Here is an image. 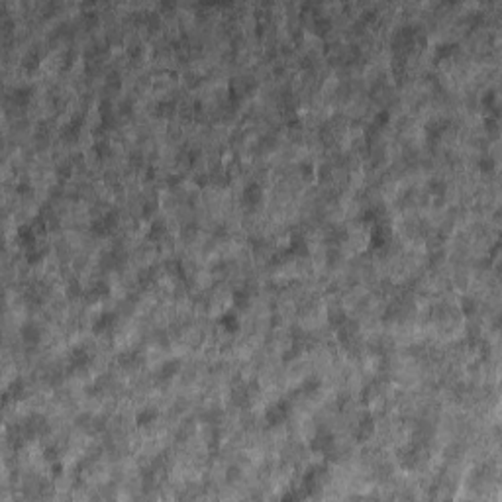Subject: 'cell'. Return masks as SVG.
<instances>
[{
	"instance_id": "obj_27",
	"label": "cell",
	"mask_w": 502,
	"mask_h": 502,
	"mask_svg": "<svg viewBox=\"0 0 502 502\" xmlns=\"http://www.w3.org/2000/svg\"><path fill=\"white\" fill-rule=\"evenodd\" d=\"M43 257H45V249H43V247H37L35 243L30 245V247H26V261H28L30 265L39 263Z\"/></svg>"
},
{
	"instance_id": "obj_24",
	"label": "cell",
	"mask_w": 502,
	"mask_h": 502,
	"mask_svg": "<svg viewBox=\"0 0 502 502\" xmlns=\"http://www.w3.org/2000/svg\"><path fill=\"white\" fill-rule=\"evenodd\" d=\"M32 93H33V88H30V86H20V88H16V90L12 93V102H14L16 106H26V104L32 100Z\"/></svg>"
},
{
	"instance_id": "obj_39",
	"label": "cell",
	"mask_w": 502,
	"mask_h": 502,
	"mask_svg": "<svg viewBox=\"0 0 502 502\" xmlns=\"http://www.w3.org/2000/svg\"><path fill=\"white\" fill-rule=\"evenodd\" d=\"M43 457H45V461H49V463L59 461V449L55 445H49V447L43 449Z\"/></svg>"
},
{
	"instance_id": "obj_36",
	"label": "cell",
	"mask_w": 502,
	"mask_h": 502,
	"mask_svg": "<svg viewBox=\"0 0 502 502\" xmlns=\"http://www.w3.org/2000/svg\"><path fill=\"white\" fill-rule=\"evenodd\" d=\"M93 151L97 153L100 159H104L106 155H110V146H108L106 142H97V144L93 146Z\"/></svg>"
},
{
	"instance_id": "obj_33",
	"label": "cell",
	"mask_w": 502,
	"mask_h": 502,
	"mask_svg": "<svg viewBox=\"0 0 502 502\" xmlns=\"http://www.w3.org/2000/svg\"><path fill=\"white\" fill-rule=\"evenodd\" d=\"M65 292H67V296H69V298H79V296L82 294V287L79 285V281H77V279H71V281H69V285H67Z\"/></svg>"
},
{
	"instance_id": "obj_32",
	"label": "cell",
	"mask_w": 502,
	"mask_h": 502,
	"mask_svg": "<svg viewBox=\"0 0 502 502\" xmlns=\"http://www.w3.org/2000/svg\"><path fill=\"white\" fill-rule=\"evenodd\" d=\"M461 312H463L465 316H473V314L477 312V300L471 298V296H463V298H461Z\"/></svg>"
},
{
	"instance_id": "obj_41",
	"label": "cell",
	"mask_w": 502,
	"mask_h": 502,
	"mask_svg": "<svg viewBox=\"0 0 502 502\" xmlns=\"http://www.w3.org/2000/svg\"><path fill=\"white\" fill-rule=\"evenodd\" d=\"M298 169H300V175H302L304 178H314V175H316V173H314V165H312V163H300V165H298Z\"/></svg>"
},
{
	"instance_id": "obj_18",
	"label": "cell",
	"mask_w": 502,
	"mask_h": 502,
	"mask_svg": "<svg viewBox=\"0 0 502 502\" xmlns=\"http://www.w3.org/2000/svg\"><path fill=\"white\" fill-rule=\"evenodd\" d=\"M289 249H291L292 255H300V257H308V242L304 240V236H300V234H296V236H292L291 238V245H289Z\"/></svg>"
},
{
	"instance_id": "obj_19",
	"label": "cell",
	"mask_w": 502,
	"mask_h": 502,
	"mask_svg": "<svg viewBox=\"0 0 502 502\" xmlns=\"http://www.w3.org/2000/svg\"><path fill=\"white\" fill-rule=\"evenodd\" d=\"M178 371H180V361H178V359H169V361L163 363L161 369H159V379H161V381H169V379H173Z\"/></svg>"
},
{
	"instance_id": "obj_48",
	"label": "cell",
	"mask_w": 502,
	"mask_h": 502,
	"mask_svg": "<svg viewBox=\"0 0 502 502\" xmlns=\"http://www.w3.org/2000/svg\"><path fill=\"white\" fill-rule=\"evenodd\" d=\"M182 180V177H178V175H175V177H169L167 178V182H169V187H177L178 182Z\"/></svg>"
},
{
	"instance_id": "obj_14",
	"label": "cell",
	"mask_w": 502,
	"mask_h": 502,
	"mask_svg": "<svg viewBox=\"0 0 502 502\" xmlns=\"http://www.w3.org/2000/svg\"><path fill=\"white\" fill-rule=\"evenodd\" d=\"M108 294H110V287H108L104 281H98V283H95L90 289H86V291H84V296H86V300H88V302L102 300V298H106Z\"/></svg>"
},
{
	"instance_id": "obj_25",
	"label": "cell",
	"mask_w": 502,
	"mask_h": 502,
	"mask_svg": "<svg viewBox=\"0 0 502 502\" xmlns=\"http://www.w3.org/2000/svg\"><path fill=\"white\" fill-rule=\"evenodd\" d=\"M165 234H167V224H165L163 220H153V222H151V226H149V232H147L149 240L157 242V240L165 238Z\"/></svg>"
},
{
	"instance_id": "obj_40",
	"label": "cell",
	"mask_w": 502,
	"mask_h": 502,
	"mask_svg": "<svg viewBox=\"0 0 502 502\" xmlns=\"http://www.w3.org/2000/svg\"><path fill=\"white\" fill-rule=\"evenodd\" d=\"M157 210V202L155 200H147L146 204H144V208H142V216L144 218H151L153 214Z\"/></svg>"
},
{
	"instance_id": "obj_35",
	"label": "cell",
	"mask_w": 502,
	"mask_h": 502,
	"mask_svg": "<svg viewBox=\"0 0 502 502\" xmlns=\"http://www.w3.org/2000/svg\"><path fill=\"white\" fill-rule=\"evenodd\" d=\"M479 167H481V171H483V173H492V171L496 169V161H494L492 157L485 155V157H481V161H479Z\"/></svg>"
},
{
	"instance_id": "obj_7",
	"label": "cell",
	"mask_w": 502,
	"mask_h": 502,
	"mask_svg": "<svg viewBox=\"0 0 502 502\" xmlns=\"http://www.w3.org/2000/svg\"><path fill=\"white\" fill-rule=\"evenodd\" d=\"M144 363V353L140 349H128L118 355V365L124 369H138Z\"/></svg>"
},
{
	"instance_id": "obj_43",
	"label": "cell",
	"mask_w": 502,
	"mask_h": 502,
	"mask_svg": "<svg viewBox=\"0 0 502 502\" xmlns=\"http://www.w3.org/2000/svg\"><path fill=\"white\" fill-rule=\"evenodd\" d=\"M494 102H496V95H494V90H488V93H485V97H483V104H485L486 108H492V110H494Z\"/></svg>"
},
{
	"instance_id": "obj_38",
	"label": "cell",
	"mask_w": 502,
	"mask_h": 502,
	"mask_svg": "<svg viewBox=\"0 0 502 502\" xmlns=\"http://www.w3.org/2000/svg\"><path fill=\"white\" fill-rule=\"evenodd\" d=\"M16 195H20V196H28V195H32V185L28 182V180H20V182H16Z\"/></svg>"
},
{
	"instance_id": "obj_2",
	"label": "cell",
	"mask_w": 502,
	"mask_h": 502,
	"mask_svg": "<svg viewBox=\"0 0 502 502\" xmlns=\"http://www.w3.org/2000/svg\"><path fill=\"white\" fill-rule=\"evenodd\" d=\"M20 430L24 432V436L26 437H39V436H45L49 432V424H48V418L43 416V414H30L24 424L20 426Z\"/></svg>"
},
{
	"instance_id": "obj_12",
	"label": "cell",
	"mask_w": 502,
	"mask_h": 502,
	"mask_svg": "<svg viewBox=\"0 0 502 502\" xmlns=\"http://www.w3.org/2000/svg\"><path fill=\"white\" fill-rule=\"evenodd\" d=\"M243 202L249 204V206H257L261 200H263V189H261L257 182H249L245 189H243Z\"/></svg>"
},
{
	"instance_id": "obj_45",
	"label": "cell",
	"mask_w": 502,
	"mask_h": 502,
	"mask_svg": "<svg viewBox=\"0 0 502 502\" xmlns=\"http://www.w3.org/2000/svg\"><path fill=\"white\" fill-rule=\"evenodd\" d=\"M61 473H63V463L61 461H53L51 463V475L53 477H61Z\"/></svg>"
},
{
	"instance_id": "obj_37",
	"label": "cell",
	"mask_w": 502,
	"mask_h": 502,
	"mask_svg": "<svg viewBox=\"0 0 502 502\" xmlns=\"http://www.w3.org/2000/svg\"><path fill=\"white\" fill-rule=\"evenodd\" d=\"M153 281H155V271H153V269H144V271L140 273V285L147 287V285H151Z\"/></svg>"
},
{
	"instance_id": "obj_15",
	"label": "cell",
	"mask_w": 502,
	"mask_h": 502,
	"mask_svg": "<svg viewBox=\"0 0 502 502\" xmlns=\"http://www.w3.org/2000/svg\"><path fill=\"white\" fill-rule=\"evenodd\" d=\"M16 238L20 245H24V247H30L35 243V230H33L32 224H22V226L16 230Z\"/></svg>"
},
{
	"instance_id": "obj_44",
	"label": "cell",
	"mask_w": 502,
	"mask_h": 502,
	"mask_svg": "<svg viewBox=\"0 0 502 502\" xmlns=\"http://www.w3.org/2000/svg\"><path fill=\"white\" fill-rule=\"evenodd\" d=\"M485 128H486V131H496L498 130V120H496V116H488V118H486Z\"/></svg>"
},
{
	"instance_id": "obj_21",
	"label": "cell",
	"mask_w": 502,
	"mask_h": 502,
	"mask_svg": "<svg viewBox=\"0 0 502 502\" xmlns=\"http://www.w3.org/2000/svg\"><path fill=\"white\" fill-rule=\"evenodd\" d=\"M232 300H234L236 310H247L249 304H251V294H249L247 289H236L234 294H232Z\"/></svg>"
},
{
	"instance_id": "obj_23",
	"label": "cell",
	"mask_w": 502,
	"mask_h": 502,
	"mask_svg": "<svg viewBox=\"0 0 502 502\" xmlns=\"http://www.w3.org/2000/svg\"><path fill=\"white\" fill-rule=\"evenodd\" d=\"M39 61H41V53H39V49H30L26 55H24V59H22V67L26 69V71H35L37 67H39Z\"/></svg>"
},
{
	"instance_id": "obj_47",
	"label": "cell",
	"mask_w": 502,
	"mask_h": 502,
	"mask_svg": "<svg viewBox=\"0 0 502 502\" xmlns=\"http://www.w3.org/2000/svg\"><path fill=\"white\" fill-rule=\"evenodd\" d=\"M234 477H236V479L240 477V469H238V467H230V473H227V481H234Z\"/></svg>"
},
{
	"instance_id": "obj_3",
	"label": "cell",
	"mask_w": 502,
	"mask_h": 502,
	"mask_svg": "<svg viewBox=\"0 0 502 502\" xmlns=\"http://www.w3.org/2000/svg\"><path fill=\"white\" fill-rule=\"evenodd\" d=\"M334 445H336L334 434H332L328 428H324V426H320V428L316 430V434L312 436V439H310V449H312L314 453H326V451H330Z\"/></svg>"
},
{
	"instance_id": "obj_8",
	"label": "cell",
	"mask_w": 502,
	"mask_h": 502,
	"mask_svg": "<svg viewBox=\"0 0 502 502\" xmlns=\"http://www.w3.org/2000/svg\"><path fill=\"white\" fill-rule=\"evenodd\" d=\"M389 243V227L385 224H375L371 230V240H369V247L371 249H383Z\"/></svg>"
},
{
	"instance_id": "obj_46",
	"label": "cell",
	"mask_w": 502,
	"mask_h": 502,
	"mask_svg": "<svg viewBox=\"0 0 502 502\" xmlns=\"http://www.w3.org/2000/svg\"><path fill=\"white\" fill-rule=\"evenodd\" d=\"M347 402H349V396L347 394H340L338 396V410H343V406H347Z\"/></svg>"
},
{
	"instance_id": "obj_11",
	"label": "cell",
	"mask_w": 502,
	"mask_h": 502,
	"mask_svg": "<svg viewBox=\"0 0 502 502\" xmlns=\"http://www.w3.org/2000/svg\"><path fill=\"white\" fill-rule=\"evenodd\" d=\"M114 324H116V312H102L93 322V332L95 334H104V332L112 330Z\"/></svg>"
},
{
	"instance_id": "obj_6",
	"label": "cell",
	"mask_w": 502,
	"mask_h": 502,
	"mask_svg": "<svg viewBox=\"0 0 502 502\" xmlns=\"http://www.w3.org/2000/svg\"><path fill=\"white\" fill-rule=\"evenodd\" d=\"M41 328L35 324V322H26V324H22L20 328V338L22 341L26 343V345H37L39 341H41Z\"/></svg>"
},
{
	"instance_id": "obj_5",
	"label": "cell",
	"mask_w": 502,
	"mask_h": 502,
	"mask_svg": "<svg viewBox=\"0 0 502 502\" xmlns=\"http://www.w3.org/2000/svg\"><path fill=\"white\" fill-rule=\"evenodd\" d=\"M375 416H373L371 412H365L359 422H357V428H355V439L357 441H367L369 437H373L375 434Z\"/></svg>"
},
{
	"instance_id": "obj_13",
	"label": "cell",
	"mask_w": 502,
	"mask_h": 502,
	"mask_svg": "<svg viewBox=\"0 0 502 502\" xmlns=\"http://www.w3.org/2000/svg\"><path fill=\"white\" fill-rule=\"evenodd\" d=\"M24 394H26V383H24V379H16V381H12V383H10V387H8V389L4 390V394H2V402L6 404L10 398L20 400Z\"/></svg>"
},
{
	"instance_id": "obj_30",
	"label": "cell",
	"mask_w": 502,
	"mask_h": 502,
	"mask_svg": "<svg viewBox=\"0 0 502 502\" xmlns=\"http://www.w3.org/2000/svg\"><path fill=\"white\" fill-rule=\"evenodd\" d=\"M332 30V20L326 16H318L314 18V32L318 35H326V33Z\"/></svg>"
},
{
	"instance_id": "obj_9",
	"label": "cell",
	"mask_w": 502,
	"mask_h": 502,
	"mask_svg": "<svg viewBox=\"0 0 502 502\" xmlns=\"http://www.w3.org/2000/svg\"><path fill=\"white\" fill-rule=\"evenodd\" d=\"M447 130V120H432V122H428L426 124V128H424V133H426V138H428V142H437L441 135H443V131Z\"/></svg>"
},
{
	"instance_id": "obj_16",
	"label": "cell",
	"mask_w": 502,
	"mask_h": 502,
	"mask_svg": "<svg viewBox=\"0 0 502 502\" xmlns=\"http://www.w3.org/2000/svg\"><path fill=\"white\" fill-rule=\"evenodd\" d=\"M157 416H159V412H157L155 408L147 406V408H142V410L135 414V424H138L140 428H147V426H151L153 422L157 420Z\"/></svg>"
},
{
	"instance_id": "obj_20",
	"label": "cell",
	"mask_w": 502,
	"mask_h": 502,
	"mask_svg": "<svg viewBox=\"0 0 502 502\" xmlns=\"http://www.w3.org/2000/svg\"><path fill=\"white\" fill-rule=\"evenodd\" d=\"M328 322H330V326L332 328H340V326H343L345 322H347V314H345V310L341 306H332L330 310H328Z\"/></svg>"
},
{
	"instance_id": "obj_22",
	"label": "cell",
	"mask_w": 502,
	"mask_h": 502,
	"mask_svg": "<svg viewBox=\"0 0 502 502\" xmlns=\"http://www.w3.org/2000/svg\"><path fill=\"white\" fill-rule=\"evenodd\" d=\"M81 126H82V118L75 116L71 122H67L65 126H63L61 138H65V140H75V138L79 135V131H81Z\"/></svg>"
},
{
	"instance_id": "obj_17",
	"label": "cell",
	"mask_w": 502,
	"mask_h": 502,
	"mask_svg": "<svg viewBox=\"0 0 502 502\" xmlns=\"http://www.w3.org/2000/svg\"><path fill=\"white\" fill-rule=\"evenodd\" d=\"M218 324L222 326V330L227 332V334H234V332L240 330V320H238V316H236L234 312H224V314L218 318Z\"/></svg>"
},
{
	"instance_id": "obj_34",
	"label": "cell",
	"mask_w": 502,
	"mask_h": 502,
	"mask_svg": "<svg viewBox=\"0 0 502 502\" xmlns=\"http://www.w3.org/2000/svg\"><path fill=\"white\" fill-rule=\"evenodd\" d=\"M106 86H108L110 90H118V88L122 86V79H120V73H118V71H112V73L106 77Z\"/></svg>"
},
{
	"instance_id": "obj_1",
	"label": "cell",
	"mask_w": 502,
	"mask_h": 502,
	"mask_svg": "<svg viewBox=\"0 0 502 502\" xmlns=\"http://www.w3.org/2000/svg\"><path fill=\"white\" fill-rule=\"evenodd\" d=\"M289 414H291V402L287 398H281V400H277V402L267 406V410H265V422L271 428H275L279 424L287 422Z\"/></svg>"
},
{
	"instance_id": "obj_26",
	"label": "cell",
	"mask_w": 502,
	"mask_h": 502,
	"mask_svg": "<svg viewBox=\"0 0 502 502\" xmlns=\"http://www.w3.org/2000/svg\"><path fill=\"white\" fill-rule=\"evenodd\" d=\"M457 51V43L455 41H443L436 45V59H447Z\"/></svg>"
},
{
	"instance_id": "obj_31",
	"label": "cell",
	"mask_w": 502,
	"mask_h": 502,
	"mask_svg": "<svg viewBox=\"0 0 502 502\" xmlns=\"http://www.w3.org/2000/svg\"><path fill=\"white\" fill-rule=\"evenodd\" d=\"M428 189H430V193H432L434 196H443L445 195L447 185H445V180H441V178H434V180H430Z\"/></svg>"
},
{
	"instance_id": "obj_28",
	"label": "cell",
	"mask_w": 502,
	"mask_h": 502,
	"mask_svg": "<svg viewBox=\"0 0 502 502\" xmlns=\"http://www.w3.org/2000/svg\"><path fill=\"white\" fill-rule=\"evenodd\" d=\"M155 110L159 116H173L175 110H177V102L175 100H171V98H167V100H161V102H157V106H155Z\"/></svg>"
},
{
	"instance_id": "obj_10",
	"label": "cell",
	"mask_w": 502,
	"mask_h": 502,
	"mask_svg": "<svg viewBox=\"0 0 502 502\" xmlns=\"http://www.w3.org/2000/svg\"><path fill=\"white\" fill-rule=\"evenodd\" d=\"M322 389V379L316 377V375H310L306 377L302 383H300V389H296V394H302V396H314L318 390Z\"/></svg>"
},
{
	"instance_id": "obj_29",
	"label": "cell",
	"mask_w": 502,
	"mask_h": 502,
	"mask_svg": "<svg viewBox=\"0 0 502 502\" xmlns=\"http://www.w3.org/2000/svg\"><path fill=\"white\" fill-rule=\"evenodd\" d=\"M90 232H93L97 238H104V236L110 234V227H108V224L104 222V218H97V220H93V224H90Z\"/></svg>"
},
{
	"instance_id": "obj_42",
	"label": "cell",
	"mask_w": 502,
	"mask_h": 502,
	"mask_svg": "<svg viewBox=\"0 0 502 502\" xmlns=\"http://www.w3.org/2000/svg\"><path fill=\"white\" fill-rule=\"evenodd\" d=\"M71 171H73V163L71 161H65L59 165V169H57V175L63 178H69L71 177Z\"/></svg>"
},
{
	"instance_id": "obj_4",
	"label": "cell",
	"mask_w": 502,
	"mask_h": 502,
	"mask_svg": "<svg viewBox=\"0 0 502 502\" xmlns=\"http://www.w3.org/2000/svg\"><path fill=\"white\" fill-rule=\"evenodd\" d=\"M90 359H93L90 351L84 345H77L69 355V369L71 371H81V369L90 365Z\"/></svg>"
}]
</instances>
